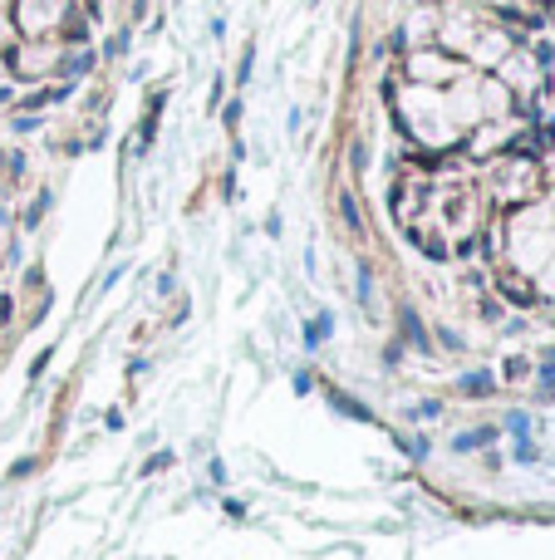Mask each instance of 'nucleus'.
<instances>
[{
	"label": "nucleus",
	"mask_w": 555,
	"mask_h": 560,
	"mask_svg": "<svg viewBox=\"0 0 555 560\" xmlns=\"http://www.w3.org/2000/svg\"><path fill=\"white\" fill-rule=\"evenodd\" d=\"M64 65V39H20L10 45V74L15 79H45Z\"/></svg>",
	"instance_id": "4"
},
{
	"label": "nucleus",
	"mask_w": 555,
	"mask_h": 560,
	"mask_svg": "<svg viewBox=\"0 0 555 560\" xmlns=\"http://www.w3.org/2000/svg\"><path fill=\"white\" fill-rule=\"evenodd\" d=\"M10 15L25 39H59V30L74 15V0H15Z\"/></svg>",
	"instance_id": "3"
},
{
	"label": "nucleus",
	"mask_w": 555,
	"mask_h": 560,
	"mask_svg": "<svg viewBox=\"0 0 555 560\" xmlns=\"http://www.w3.org/2000/svg\"><path fill=\"white\" fill-rule=\"evenodd\" d=\"M393 118L403 124V133L413 143L433 148V153H448V148H462V124L452 118L448 89H428V84H403L393 94Z\"/></svg>",
	"instance_id": "1"
},
{
	"label": "nucleus",
	"mask_w": 555,
	"mask_h": 560,
	"mask_svg": "<svg viewBox=\"0 0 555 560\" xmlns=\"http://www.w3.org/2000/svg\"><path fill=\"white\" fill-rule=\"evenodd\" d=\"M551 10H555V0H551Z\"/></svg>",
	"instance_id": "6"
},
{
	"label": "nucleus",
	"mask_w": 555,
	"mask_h": 560,
	"mask_svg": "<svg viewBox=\"0 0 555 560\" xmlns=\"http://www.w3.org/2000/svg\"><path fill=\"white\" fill-rule=\"evenodd\" d=\"M468 59H458V55H448V49H438V45H418V49H409L403 55V84H428V89H448V84H458L462 74H468Z\"/></svg>",
	"instance_id": "2"
},
{
	"label": "nucleus",
	"mask_w": 555,
	"mask_h": 560,
	"mask_svg": "<svg viewBox=\"0 0 555 560\" xmlns=\"http://www.w3.org/2000/svg\"><path fill=\"white\" fill-rule=\"evenodd\" d=\"M541 10H546V5H541Z\"/></svg>",
	"instance_id": "8"
},
{
	"label": "nucleus",
	"mask_w": 555,
	"mask_h": 560,
	"mask_svg": "<svg viewBox=\"0 0 555 560\" xmlns=\"http://www.w3.org/2000/svg\"><path fill=\"white\" fill-rule=\"evenodd\" d=\"M0 173H5V167H0Z\"/></svg>",
	"instance_id": "7"
},
{
	"label": "nucleus",
	"mask_w": 555,
	"mask_h": 560,
	"mask_svg": "<svg viewBox=\"0 0 555 560\" xmlns=\"http://www.w3.org/2000/svg\"><path fill=\"white\" fill-rule=\"evenodd\" d=\"M10 319V295H0V325Z\"/></svg>",
	"instance_id": "5"
}]
</instances>
